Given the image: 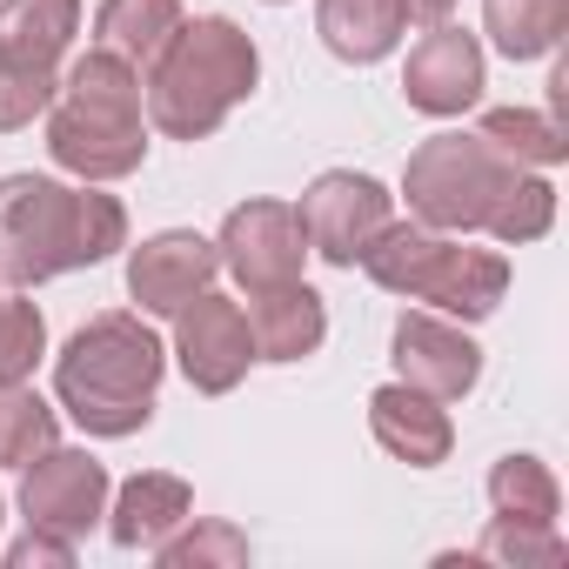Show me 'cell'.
<instances>
[{"mask_svg": "<svg viewBox=\"0 0 569 569\" xmlns=\"http://www.w3.org/2000/svg\"><path fill=\"white\" fill-rule=\"evenodd\" d=\"M482 28L509 61H536L569 34V0H482Z\"/></svg>", "mask_w": 569, "mask_h": 569, "instance_id": "ffe728a7", "label": "cell"}, {"mask_svg": "<svg viewBox=\"0 0 569 569\" xmlns=\"http://www.w3.org/2000/svg\"><path fill=\"white\" fill-rule=\"evenodd\" d=\"M81 34V0H0V134L54 108L61 54Z\"/></svg>", "mask_w": 569, "mask_h": 569, "instance_id": "52a82bcc", "label": "cell"}, {"mask_svg": "<svg viewBox=\"0 0 569 569\" xmlns=\"http://www.w3.org/2000/svg\"><path fill=\"white\" fill-rule=\"evenodd\" d=\"M522 168L509 154H496L482 134H436L409 154V174H402V194H409V214L422 228H442V234H469V228H489L496 201L509 194Z\"/></svg>", "mask_w": 569, "mask_h": 569, "instance_id": "8992f818", "label": "cell"}, {"mask_svg": "<svg viewBox=\"0 0 569 569\" xmlns=\"http://www.w3.org/2000/svg\"><path fill=\"white\" fill-rule=\"evenodd\" d=\"M296 214H302V228H309V248H316L322 261H336V268H356L362 248L396 221V214H389V188H382L376 174H356V168L316 174Z\"/></svg>", "mask_w": 569, "mask_h": 569, "instance_id": "ba28073f", "label": "cell"}, {"mask_svg": "<svg viewBox=\"0 0 569 569\" xmlns=\"http://www.w3.org/2000/svg\"><path fill=\"white\" fill-rule=\"evenodd\" d=\"M128 241V208L101 188H68L48 174L0 181V281L34 289L68 268H94Z\"/></svg>", "mask_w": 569, "mask_h": 569, "instance_id": "6da1fadb", "label": "cell"}, {"mask_svg": "<svg viewBox=\"0 0 569 569\" xmlns=\"http://www.w3.org/2000/svg\"><path fill=\"white\" fill-rule=\"evenodd\" d=\"M396 376H402L409 389L436 396V402H462V396L476 389V376H482V349H476L456 322L409 309V316L396 322Z\"/></svg>", "mask_w": 569, "mask_h": 569, "instance_id": "4fadbf2b", "label": "cell"}, {"mask_svg": "<svg viewBox=\"0 0 569 569\" xmlns=\"http://www.w3.org/2000/svg\"><path fill=\"white\" fill-rule=\"evenodd\" d=\"M41 562L68 569V562H74V536H61V529H41V522H28V536H21V542H8V569H41Z\"/></svg>", "mask_w": 569, "mask_h": 569, "instance_id": "83f0119b", "label": "cell"}, {"mask_svg": "<svg viewBox=\"0 0 569 569\" xmlns=\"http://www.w3.org/2000/svg\"><path fill=\"white\" fill-rule=\"evenodd\" d=\"M161 369H168V356H161L154 329L141 316L114 309L68 336V349L54 362V396L88 436H134L154 416Z\"/></svg>", "mask_w": 569, "mask_h": 569, "instance_id": "3957f363", "label": "cell"}, {"mask_svg": "<svg viewBox=\"0 0 569 569\" xmlns=\"http://www.w3.org/2000/svg\"><path fill=\"white\" fill-rule=\"evenodd\" d=\"M369 429H376V442H382L396 462H409V469H436V462L449 456V442H456L442 402L422 396V389H409V382H389V389L369 396Z\"/></svg>", "mask_w": 569, "mask_h": 569, "instance_id": "2e32d148", "label": "cell"}, {"mask_svg": "<svg viewBox=\"0 0 569 569\" xmlns=\"http://www.w3.org/2000/svg\"><path fill=\"white\" fill-rule=\"evenodd\" d=\"M489 509L509 516V522H556L562 489H556L549 462H536V456H502V462L489 469Z\"/></svg>", "mask_w": 569, "mask_h": 569, "instance_id": "7402d4cb", "label": "cell"}, {"mask_svg": "<svg viewBox=\"0 0 569 569\" xmlns=\"http://www.w3.org/2000/svg\"><path fill=\"white\" fill-rule=\"evenodd\" d=\"M174 356H181V376L201 389V396H228L248 362H254V336H248V316L241 302L201 289L181 316H174Z\"/></svg>", "mask_w": 569, "mask_h": 569, "instance_id": "30bf717a", "label": "cell"}, {"mask_svg": "<svg viewBox=\"0 0 569 569\" xmlns=\"http://www.w3.org/2000/svg\"><path fill=\"white\" fill-rule=\"evenodd\" d=\"M549 221H556V188H549V181H536V174H516V181H509V194H502V201H496V214H489V234H496V241H509V248H522V241L549 234Z\"/></svg>", "mask_w": 569, "mask_h": 569, "instance_id": "4316f807", "label": "cell"}, {"mask_svg": "<svg viewBox=\"0 0 569 569\" xmlns=\"http://www.w3.org/2000/svg\"><path fill=\"white\" fill-rule=\"evenodd\" d=\"M476 556H482V562H509V569H556L569 549H562L556 522H509V516H496V522L482 529Z\"/></svg>", "mask_w": 569, "mask_h": 569, "instance_id": "d4e9b609", "label": "cell"}, {"mask_svg": "<svg viewBox=\"0 0 569 569\" xmlns=\"http://www.w3.org/2000/svg\"><path fill=\"white\" fill-rule=\"evenodd\" d=\"M48 154L81 174V181H121L148 154V121H141V68L88 48L68 81L54 88L48 114Z\"/></svg>", "mask_w": 569, "mask_h": 569, "instance_id": "277c9868", "label": "cell"}, {"mask_svg": "<svg viewBox=\"0 0 569 569\" xmlns=\"http://www.w3.org/2000/svg\"><path fill=\"white\" fill-rule=\"evenodd\" d=\"M316 28H322V41H329L336 61L369 68V61L396 54V41L409 28V0H322Z\"/></svg>", "mask_w": 569, "mask_h": 569, "instance_id": "ac0fdd59", "label": "cell"}, {"mask_svg": "<svg viewBox=\"0 0 569 569\" xmlns=\"http://www.w3.org/2000/svg\"><path fill=\"white\" fill-rule=\"evenodd\" d=\"M154 556H161L168 569H208V562H214V569H241V562H248V536H241L234 522H194V516H188Z\"/></svg>", "mask_w": 569, "mask_h": 569, "instance_id": "cb8c5ba5", "label": "cell"}, {"mask_svg": "<svg viewBox=\"0 0 569 569\" xmlns=\"http://www.w3.org/2000/svg\"><path fill=\"white\" fill-rule=\"evenodd\" d=\"M402 94H409V108H422V114H462V108H476V94H482V48H476V34L436 21V28L409 48Z\"/></svg>", "mask_w": 569, "mask_h": 569, "instance_id": "5bb4252c", "label": "cell"}, {"mask_svg": "<svg viewBox=\"0 0 569 569\" xmlns=\"http://www.w3.org/2000/svg\"><path fill=\"white\" fill-rule=\"evenodd\" d=\"M194 516V496H188V482L181 476H161V469H148V476H128L121 489H114V509H108V536L121 542V549H161L181 522Z\"/></svg>", "mask_w": 569, "mask_h": 569, "instance_id": "e0dca14e", "label": "cell"}, {"mask_svg": "<svg viewBox=\"0 0 569 569\" xmlns=\"http://www.w3.org/2000/svg\"><path fill=\"white\" fill-rule=\"evenodd\" d=\"M496 154H509L516 168H549L569 154V128L556 114H536V108H489L482 128H476Z\"/></svg>", "mask_w": 569, "mask_h": 569, "instance_id": "44dd1931", "label": "cell"}, {"mask_svg": "<svg viewBox=\"0 0 569 569\" xmlns=\"http://www.w3.org/2000/svg\"><path fill=\"white\" fill-rule=\"evenodd\" d=\"M21 509L28 522L41 529H61V536H88L101 516H108V469L88 456V449H48L28 462L21 476Z\"/></svg>", "mask_w": 569, "mask_h": 569, "instance_id": "8fae6325", "label": "cell"}, {"mask_svg": "<svg viewBox=\"0 0 569 569\" xmlns=\"http://www.w3.org/2000/svg\"><path fill=\"white\" fill-rule=\"evenodd\" d=\"M48 449H54V409L28 382H8L0 389V469H28Z\"/></svg>", "mask_w": 569, "mask_h": 569, "instance_id": "603a6c76", "label": "cell"}, {"mask_svg": "<svg viewBox=\"0 0 569 569\" xmlns=\"http://www.w3.org/2000/svg\"><path fill=\"white\" fill-rule=\"evenodd\" d=\"M214 274H221L214 241H201L194 228H168L128 254V296L141 302V316H181L201 289H214Z\"/></svg>", "mask_w": 569, "mask_h": 569, "instance_id": "7c38bea8", "label": "cell"}, {"mask_svg": "<svg viewBox=\"0 0 569 569\" xmlns=\"http://www.w3.org/2000/svg\"><path fill=\"white\" fill-rule=\"evenodd\" d=\"M261 81V54L254 41L228 21V14H201L161 41V54L148 61V121L168 141H208Z\"/></svg>", "mask_w": 569, "mask_h": 569, "instance_id": "7a4b0ae2", "label": "cell"}, {"mask_svg": "<svg viewBox=\"0 0 569 569\" xmlns=\"http://www.w3.org/2000/svg\"><path fill=\"white\" fill-rule=\"evenodd\" d=\"M449 8H456V0H409V14H422L429 28H436V21H449Z\"/></svg>", "mask_w": 569, "mask_h": 569, "instance_id": "f1b7e54d", "label": "cell"}, {"mask_svg": "<svg viewBox=\"0 0 569 569\" xmlns=\"http://www.w3.org/2000/svg\"><path fill=\"white\" fill-rule=\"evenodd\" d=\"M221 268L241 281V289H274V281H296L302 261H309V228L289 201H241L228 221H221V241H214Z\"/></svg>", "mask_w": 569, "mask_h": 569, "instance_id": "9c48e42d", "label": "cell"}, {"mask_svg": "<svg viewBox=\"0 0 569 569\" xmlns=\"http://www.w3.org/2000/svg\"><path fill=\"white\" fill-rule=\"evenodd\" d=\"M174 28H181V0H101L94 8V48L128 68H148Z\"/></svg>", "mask_w": 569, "mask_h": 569, "instance_id": "d6986e66", "label": "cell"}, {"mask_svg": "<svg viewBox=\"0 0 569 569\" xmlns=\"http://www.w3.org/2000/svg\"><path fill=\"white\" fill-rule=\"evenodd\" d=\"M48 356V322L28 296H0V389L28 382L34 362Z\"/></svg>", "mask_w": 569, "mask_h": 569, "instance_id": "484cf974", "label": "cell"}, {"mask_svg": "<svg viewBox=\"0 0 569 569\" xmlns=\"http://www.w3.org/2000/svg\"><path fill=\"white\" fill-rule=\"evenodd\" d=\"M248 336H254V362H302L322 349L329 336V316H322V296L309 281H274V289H248Z\"/></svg>", "mask_w": 569, "mask_h": 569, "instance_id": "9a60e30c", "label": "cell"}, {"mask_svg": "<svg viewBox=\"0 0 569 569\" xmlns=\"http://www.w3.org/2000/svg\"><path fill=\"white\" fill-rule=\"evenodd\" d=\"M362 268L376 289H389L402 302H429L462 322L496 316V302L509 296V261L496 248H462L456 234L422 228V221H389L362 248Z\"/></svg>", "mask_w": 569, "mask_h": 569, "instance_id": "5b68a950", "label": "cell"}]
</instances>
